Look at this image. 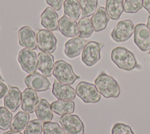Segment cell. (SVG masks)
<instances>
[{
    "label": "cell",
    "mask_w": 150,
    "mask_h": 134,
    "mask_svg": "<svg viewBox=\"0 0 150 134\" xmlns=\"http://www.w3.org/2000/svg\"><path fill=\"white\" fill-rule=\"evenodd\" d=\"M94 83L98 92L105 98H117L120 94V88L117 81L104 72L97 76Z\"/></svg>",
    "instance_id": "6da1fadb"
},
{
    "label": "cell",
    "mask_w": 150,
    "mask_h": 134,
    "mask_svg": "<svg viewBox=\"0 0 150 134\" xmlns=\"http://www.w3.org/2000/svg\"><path fill=\"white\" fill-rule=\"evenodd\" d=\"M112 62L121 69L130 71L137 65V59L134 53L124 47L114 48L111 53Z\"/></svg>",
    "instance_id": "7a4b0ae2"
},
{
    "label": "cell",
    "mask_w": 150,
    "mask_h": 134,
    "mask_svg": "<svg viewBox=\"0 0 150 134\" xmlns=\"http://www.w3.org/2000/svg\"><path fill=\"white\" fill-rule=\"evenodd\" d=\"M53 75L59 82L67 85L73 84L80 78L73 72L71 65L63 60H59L54 63Z\"/></svg>",
    "instance_id": "3957f363"
},
{
    "label": "cell",
    "mask_w": 150,
    "mask_h": 134,
    "mask_svg": "<svg viewBox=\"0 0 150 134\" xmlns=\"http://www.w3.org/2000/svg\"><path fill=\"white\" fill-rule=\"evenodd\" d=\"M76 94L85 103H97L101 99V93L95 85L81 81L76 87Z\"/></svg>",
    "instance_id": "277c9868"
},
{
    "label": "cell",
    "mask_w": 150,
    "mask_h": 134,
    "mask_svg": "<svg viewBox=\"0 0 150 134\" xmlns=\"http://www.w3.org/2000/svg\"><path fill=\"white\" fill-rule=\"evenodd\" d=\"M103 46V43L96 41L88 42L82 51V62L88 66L95 65L100 59V52Z\"/></svg>",
    "instance_id": "5b68a950"
},
{
    "label": "cell",
    "mask_w": 150,
    "mask_h": 134,
    "mask_svg": "<svg viewBox=\"0 0 150 134\" xmlns=\"http://www.w3.org/2000/svg\"><path fill=\"white\" fill-rule=\"evenodd\" d=\"M37 46L42 52L52 53L56 49L57 39L54 35L47 29H42L36 33Z\"/></svg>",
    "instance_id": "8992f818"
},
{
    "label": "cell",
    "mask_w": 150,
    "mask_h": 134,
    "mask_svg": "<svg viewBox=\"0 0 150 134\" xmlns=\"http://www.w3.org/2000/svg\"><path fill=\"white\" fill-rule=\"evenodd\" d=\"M59 122L67 134H84V124L77 115H64L60 118Z\"/></svg>",
    "instance_id": "52a82bcc"
},
{
    "label": "cell",
    "mask_w": 150,
    "mask_h": 134,
    "mask_svg": "<svg viewBox=\"0 0 150 134\" xmlns=\"http://www.w3.org/2000/svg\"><path fill=\"white\" fill-rule=\"evenodd\" d=\"M135 26L132 21L125 19L119 21L111 32V38L117 42H123L128 40L134 32Z\"/></svg>",
    "instance_id": "ba28073f"
},
{
    "label": "cell",
    "mask_w": 150,
    "mask_h": 134,
    "mask_svg": "<svg viewBox=\"0 0 150 134\" xmlns=\"http://www.w3.org/2000/svg\"><path fill=\"white\" fill-rule=\"evenodd\" d=\"M18 62L22 69L29 74L36 72L38 65V57L35 51L23 48L18 53Z\"/></svg>",
    "instance_id": "9c48e42d"
},
{
    "label": "cell",
    "mask_w": 150,
    "mask_h": 134,
    "mask_svg": "<svg viewBox=\"0 0 150 134\" xmlns=\"http://www.w3.org/2000/svg\"><path fill=\"white\" fill-rule=\"evenodd\" d=\"M134 41L139 49L145 52L150 50V30L144 24H138L135 26Z\"/></svg>",
    "instance_id": "30bf717a"
},
{
    "label": "cell",
    "mask_w": 150,
    "mask_h": 134,
    "mask_svg": "<svg viewBox=\"0 0 150 134\" xmlns=\"http://www.w3.org/2000/svg\"><path fill=\"white\" fill-rule=\"evenodd\" d=\"M24 82L28 88L32 89L36 92L46 91L51 86L50 82L47 78L38 72H35L26 76Z\"/></svg>",
    "instance_id": "8fae6325"
},
{
    "label": "cell",
    "mask_w": 150,
    "mask_h": 134,
    "mask_svg": "<svg viewBox=\"0 0 150 134\" xmlns=\"http://www.w3.org/2000/svg\"><path fill=\"white\" fill-rule=\"evenodd\" d=\"M8 91L4 99V107L11 112H15L22 103V93L18 87L8 85Z\"/></svg>",
    "instance_id": "7c38bea8"
},
{
    "label": "cell",
    "mask_w": 150,
    "mask_h": 134,
    "mask_svg": "<svg viewBox=\"0 0 150 134\" xmlns=\"http://www.w3.org/2000/svg\"><path fill=\"white\" fill-rule=\"evenodd\" d=\"M18 35L19 44L21 46L31 50L36 49V35L30 27L28 26L21 27L18 31Z\"/></svg>",
    "instance_id": "4fadbf2b"
},
{
    "label": "cell",
    "mask_w": 150,
    "mask_h": 134,
    "mask_svg": "<svg viewBox=\"0 0 150 134\" xmlns=\"http://www.w3.org/2000/svg\"><path fill=\"white\" fill-rule=\"evenodd\" d=\"M53 95L59 100L73 101L76 97V91L70 85L63 84L54 79L52 88Z\"/></svg>",
    "instance_id": "5bb4252c"
},
{
    "label": "cell",
    "mask_w": 150,
    "mask_h": 134,
    "mask_svg": "<svg viewBox=\"0 0 150 134\" xmlns=\"http://www.w3.org/2000/svg\"><path fill=\"white\" fill-rule=\"evenodd\" d=\"M39 101L36 91L28 88H26L22 93L21 108L22 110L28 113H33Z\"/></svg>",
    "instance_id": "9a60e30c"
},
{
    "label": "cell",
    "mask_w": 150,
    "mask_h": 134,
    "mask_svg": "<svg viewBox=\"0 0 150 134\" xmlns=\"http://www.w3.org/2000/svg\"><path fill=\"white\" fill-rule=\"evenodd\" d=\"M37 57V69L45 76L50 77L53 74L54 67V56L49 53L40 52L38 53Z\"/></svg>",
    "instance_id": "2e32d148"
},
{
    "label": "cell",
    "mask_w": 150,
    "mask_h": 134,
    "mask_svg": "<svg viewBox=\"0 0 150 134\" xmlns=\"http://www.w3.org/2000/svg\"><path fill=\"white\" fill-rule=\"evenodd\" d=\"M57 26L59 31L65 37H75L79 34L77 22L66 15L62 16L58 20Z\"/></svg>",
    "instance_id": "e0dca14e"
},
{
    "label": "cell",
    "mask_w": 150,
    "mask_h": 134,
    "mask_svg": "<svg viewBox=\"0 0 150 134\" xmlns=\"http://www.w3.org/2000/svg\"><path fill=\"white\" fill-rule=\"evenodd\" d=\"M86 43V40L79 36L73 38L66 42L64 52L68 58H75L80 54Z\"/></svg>",
    "instance_id": "ac0fdd59"
},
{
    "label": "cell",
    "mask_w": 150,
    "mask_h": 134,
    "mask_svg": "<svg viewBox=\"0 0 150 134\" xmlns=\"http://www.w3.org/2000/svg\"><path fill=\"white\" fill-rule=\"evenodd\" d=\"M59 16L52 7L48 6L45 9L40 15V24L46 29L54 31L58 29Z\"/></svg>",
    "instance_id": "d6986e66"
},
{
    "label": "cell",
    "mask_w": 150,
    "mask_h": 134,
    "mask_svg": "<svg viewBox=\"0 0 150 134\" xmlns=\"http://www.w3.org/2000/svg\"><path fill=\"white\" fill-rule=\"evenodd\" d=\"M109 20L110 17L105 8L101 6H98L91 18L94 31L98 32L105 29Z\"/></svg>",
    "instance_id": "ffe728a7"
},
{
    "label": "cell",
    "mask_w": 150,
    "mask_h": 134,
    "mask_svg": "<svg viewBox=\"0 0 150 134\" xmlns=\"http://www.w3.org/2000/svg\"><path fill=\"white\" fill-rule=\"evenodd\" d=\"M35 114L36 117L43 123L51 122L53 118L51 105L45 99L39 101L35 108Z\"/></svg>",
    "instance_id": "44dd1931"
},
{
    "label": "cell",
    "mask_w": 150,
    "mask_h": 134,
    "mask_svg": "<svg viewBox=\"0 0 150 134\" xmlns=\"http://www.w3.org/2000/svg\"><path fill=\"white\" fill-rule=\"evenodd\" d=\"M75 103L73 101L59 100L51 103V108L53 112L60 116L73 113L74 111Z\"/></svg>",
    "instance_id": "7402d4cb"
},
{
    "label": "cell",
    "mask_w": 150,
    "mask_h": 134,
    "mask_svg": "<svg viewBox=\"0 0 150 134\" xmlns=\"http://www.w3.org/2000/svg\"><path fill=\"white\" fill-rule=\"evenodd\" d=\"M64 15L73 21L77 20L81 14V9L78 0H65L63 3Z\"/></svg>",
    "instance_id": "603a6c76"
},
{
    "label": "cell",
    "mask_w": 150,
    "mask_h": 134,
    "mask_svg": "<svg viewBox=\"0 0 150 134\" xmlns=\"http://www.w3.org/2000/svg\"><path fill=\"white\" fill-rule=\"evenodd\" d=\"M105 9L110 19L117 20L124 12V0H106Z\"/></svg>",
    "instance_id": "cb8c5ba5"
},
{
    "label": "cell",
    "mask_w": 150,
    "mask_h": 134,
    "mask_svg": "<svg viewBox=\"0 0 150 134\" xmlns=\"http://www.w3.org/2000/svg\"><path fill=\"white\" fill-rule=\"evenodd\" d=\"M29 120V115L25 112H18L12 118L10 129L12 131L21 132L26 128Z\"/></svg>",
    "instance_id": "d4e9b609"
},
{
    "label": "cell",
    "mask_w": 150,
    "mask_h": 134,
    "mask_svg": "<svg viewBox=\"0 0 150 134\" xmlns=\"http://www.w3.org/2000/svg\"><path fill=\"white\" fill-rule=\"evenodd\" d=\"M77 24L79 36L83 38H89L94 31L91 19L88 17H82L79 20Z\"/></svg>",
    "instance_id": "484cf974"
},
{
    "label": "cell",
    "mask_w": 150,
    "mask_h": 134,
    "mask_svg": "<svg viewBox=\"0 0 150 134\" xmlns=\"http://www.w3.org/2000/svg\"><path fill=\"white\" fill-rule=\"evenodd\" d=\"M82 17L93 15L97 10L98 0H79Z\"/></svg>",
    "instance_id": "4316f807"
},
{
    "label": "cell",
    "mask_w": 150,
    "mask_h": 134,
    "mask_svg": "<svg viewBox=\"0 0 150 134\" xmlns=\"http://www.w3.org/2000/svg\"><path fill=\"white\" fill-rule=\"evenodd\" d=\"M12 120V112L4 106L0 107V129L6 130L9 129Z\"/></svg>",
    "instance_id": "83f0119b"
},
{
    "label": "cell",
    "mask_w": 150,
    "mask_h": 134,
    "mask_svg": "<svg viewBox=\"0 0 150 134\" xmlns=\"http://www.w3.org/2000/svg\"><path fill=\"white\" fill-rule=\"evenodd\" d=\"M43 122L39 119L30 120L28 123L23 134H41L43 132Z\"/></svg>",
    "instance_id": "f1b7e54d"
},
{
    "label": "cell",
    "mask_w": 150,
    "mask_h": 134,
    "mask_svg": "<svg viewBox=\"0 0 150 134\" xmlns=\"http://www.w3.org/2000/svg\"><path fill=\"white\" fill-rule=\"evenodd\" d=\"M143 6V0H125L124 10L128 14H135Z\"/></svg>",
    "instance_id": "f546056e"
},
{
    "label": "cell",
    "mask_w": 150,
    "mask_h": 134,
    "mask_svg": "<svg viewBox=\"0 0 150 134\" xmlns=\"http://www.w3.org/2000/svg\"><path fill=\"white\" fill-rule=\"evenodd\" d=\"M43 134H66L63 129L57 122H46L43 125Z\"/></svg>",
    "instance_id": "4dcf8cb0"
},
{
    "label": "cell",
    "mask_w": 150,
    "mask_h": 134,
    "mask_svg": "<svg viewBox=\"0 0 150 134\" xmlns=\"http://www.w3.org/2000/svg\"><path fill=\"white\" fill-rule=\"evenodd\" d=\"M111 134H134V133L129 126L122 123H117L111 129Z\"/></svg>",
    "instance_id": "1f68e13d"
},
{
    "label": "cell",
    "mask_w": 150,
    "mask_h": 134,
    "mask_svg": "<svg viewBox=\"0 0 150 134\" xmlns=\"http://www.w3.org/2000/svg\"><path fill=\"white\" fill-rule=\"evenodd\" d=\"M64 0H46V3L55 11H59L64 3Z\"/></svg>",
    "instance_id": "d6a6232c"
},
{
    "label": "cell",
    "mask_w": 150,
    "mask_h": 134,
    "mask_svg": "<svg viewBox=\"0 0 150 134\" xmlns=\"http://www.w3.org/2000/svg\"><path fill=\"white\" fill-rule=\"evenodd\" d=\"M8 86L4 83L0 81V99L5 97L8 92Z\"/></svg>",
    "instance_id": "836d02e7"
},
{
    "label": "cell",
    "mask_w": 150,
    "mask_h": 134,
    "mask_svg": "<svg viewBox=\"0 0 150 134\" xmlns=\"http://www.w3.org/2000/svg\"><path fill=\"white\" fill-rule=\"evenodd\" d=\"M143 6L150 14V0H143Z\"/></svg>",
    "instance_id": "e575fe53"
},
{
    "label": "cell",
    "mask_w": 150,
    "mask_h": 134,
    "mask_svg": "<svg viewBox=\"0 0 150 134\" xmlns=\"http://www.w3.org/2000/svg\"><path fill=\"white\" fill-rule=\"evenodd\" d=\"M3 134H22L21 132H15L12 130H8L4 132Z\"/></svg>",
    "instance_id": "d590c367"
},
{
    "label": "cell",
    "mask_w": 150,
    "mask_h": 134,
    "mask_svg": "<svg viewBox=\"0 0 150 134\" xmlns=\"http://www.w3.org/2000/svg\"><path fill=\"white\" fill-rule=\"evenodd\" d=\"M146 26H148V28H149V29L150 30V15L148 16V19H147V24Z\"/></svg>",
    "instance_id": "8d00e7d4"
},
{
    "label": "cell",
    "mask_w": 150,
    "mask_h": 134,
    "mask_svg": "<svg viewBox=\"0 0 150 134\" xmlns=\"http://www.w3.org/2000/svg\"><path fill=\"white\" fill-rule=\"evenodd\" d=\"M0 81H4V79H3V78H2V76H1V74H0Z\"/></svg>",
    "instance_id": "74e56055"
},
{
    "label": "cell",
    "mask_w": 150,
    "mask_h": 134,
    "mask_svg": "<svg viewBox=\"0 0 150 134\" xmlns=\"http://www.w3.org/2000/svg\"><path fill=\"white\" fill-rule=\"evenodd\" d=\"M149 54H150V50H149Z\"/></svg>",
    "instance_id": "f35d334b"
}]
</instances>
